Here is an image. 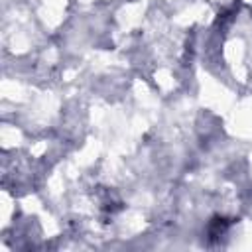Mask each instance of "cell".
Instances as JSON below:
<instances>
[{
	"instance_id": "1",
	"label": "cell",
	"mask_w": 252,
	"mask_h": 252,
	"mask_svg": "<svg viewBox=\"0 0 252 252\" xmlns=\"http://www.w3.org/2000/svg\"><path fill=\"white\" fill-rule=\"evenodd\" d=\"M230 224V220L228 219H224V217H213L211 220H209V236H211V240H215V238H219L224 230H226V226Z\"/></svg>"
}]
</instances>
